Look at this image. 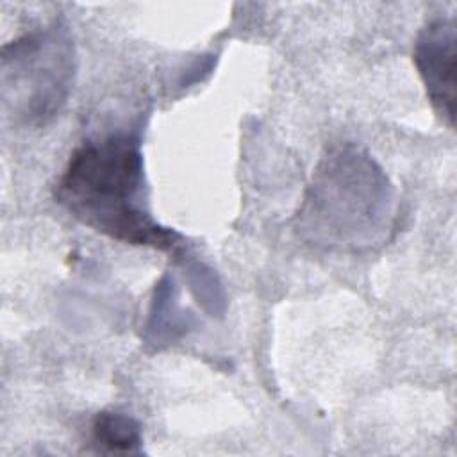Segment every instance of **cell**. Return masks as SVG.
Returning <instances> with one entry per match:
<instances>
[{"label":"cell","instance_id":"1","mask_svg":"<svg viewBox=\"0 0 457 457\" xmlns=\"http://www.w3.org/2000/svg\"><path fill=\"white\" fill-rule=\"evenodd\" d=\"M55 200L82 225L125 245L168 252L180 241L146 207L143 152L134 134H107L75 148Z\"/></svg>","mask_w":457,"mask_h":457},{"label":"cell","instance_id":"2","mask_svg":"<svg viewBox=\"0 0 457 457\" xmlns=\"http://www.w3.org/2000/svg\"><path fill=\"white\" fill-rule=\"evenodd\" d=\"M396 221V195L382 166L346 143L320 159L296 212L298 236L321 250L359 253L384 245Z\"/></svg>","mask_w":457,"mask_h":457},{"label":"cell","instance_id":"3","mask_svg":"<svg viewBox=\"0 0 457 457\" xmlns=\"http://www.w3.org/2000/svg\"><path fill=\"white\" fill-rule=\"evenodd\" d=\"M77 70L70 27L55 20L2 46V104L16 123L41 127L64 107Z\"/></svg>","mask_w":457,"mask_h":457},{"label":"cell","instance_id":"4","mask_svg":"<svg viewBox=\"0 0 457 457\" xmlns=\"http://www.w3.org/2000/svg\"><path fill=\"white\" fill-rule=\"evenodd\" d=\"M412 59L437 116L452 129L455 121L457 25L453 18H434L420 32Z\"/></svg>","mask_w":457,"mask_h":457},{"label":"cell","instance_id":"5","mask_svg":"<svg viewBox=\"0 0 457 457\" xmlns=\"http://www.w3.org/2000/svg\"><path fill=\"white\" fill-rule=\"evenodd\" d=\"M91 439L98 452L104 453H141V427L139 423L118 411H102L91 425Z\"/></svg>","mask_w":457,"mask_h":457}]
</instances>
